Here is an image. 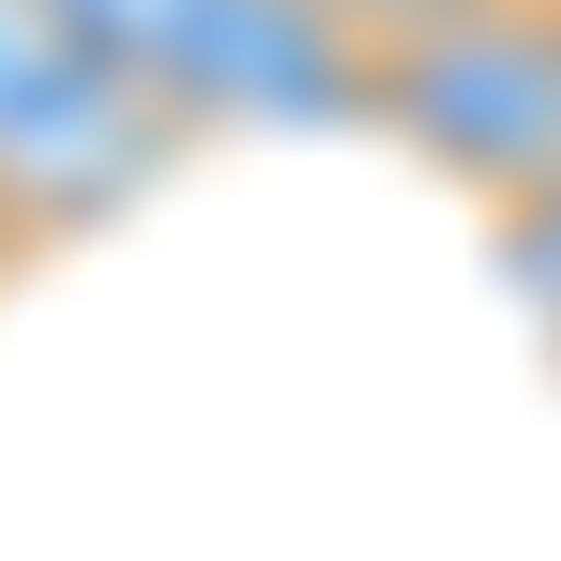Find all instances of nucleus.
<instances>
[{
  "label": "nucleus",
  "mask_w": 561,
  "mask_h": 561,
  "mask_svg": "<svg viewBox=\"0 0 561 561\" xmlns=\"http://www.w3.org/2000/svg\"><path fill=\"white\" fill-rule=\"evenodd\" d=\"M319 15H334V31H350V46H394V31H425V15H456V0H319Z\"/></svg>",
  "instance_id": "5"
},
{
  "label": "nucleus",
  "mask_w": 561,
  "mask_h": 561,
  "mask_svg": "<svg viewBox=\"0 0 561 561\" xmlns=\"http://www.w3.org/2000/svg\"><path fill=\"white\" fill-rule=\"evenodd\" d=\"M485 259H501V288H516V319L561 350V183H531L516 213H485Z\"/></svg>",
  "instance_id": "4"
},
{
  "label": "nucleus",
  "mask_w": 561,
  "mask_h": 561,
  "mask_svg": "<svg viewBox=\"0 0 561 561\" xmlns=\"http://www.w3.org/2000/svg\"><path fill=\"white\" fill-rule=\"evenodd\" d=\"M183 152H197V106L168 77L106 61L92 31H61L46 0H0V213L46 259L122 228Z\"/></svg>",
  "instance_id": "1"
},
{
  "label": "nucleus",
  "mask_w": 561,
  "mask_h": 561,
  "mask_svg": "<svg viewBox=\"0 0 561 561\" xmlns=\"http://www.w3.org/2000/svg\"><path fill=\"white\" fill-rule=\"evenodd\" d=\"M365 137H394L470 213H516L531 183H561V0H456L394 31L365 61Z\"/></svg>",
  "instance_id": "2"
},
{
  "label": "nucleus",
  "mask_w": 561,
  "mask_h": 561,
  "mask_svg": "<svg viewBox=\"0 0 561 561\" xmlns=\"http://www.w3.org/2000/svg\"><path fill=\"white\" fill-rule=\"evenodd\" d=\"M46 15L92 31L106 61H137V77H168V92L197 106V61H213V15H228V0H46ZM197 137H213V122H197Z\"/></svg>",
  "instance_id": "3"
},
{
  "label": "nucleus",
  "mask_w": 561,
  "mask_h": 561,
  "mask_svg": "<svg viewBox=\"0 0 561 561\" xmlns=\"http://www.w3.org/2000/svg\"><path fill=\"white\" fill-rule=\"evenodd\" d=\"M31 259H46V243H31V228H15V213H0V288H15V274H31Z\"/></svg>",
  "instance_id": "6"
}]
</instances>
